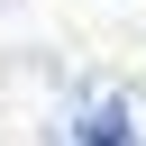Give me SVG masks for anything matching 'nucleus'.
Segmentation results:
<instances>
[{
	"instance_id": "obj_1",
	"label": "nucleus",
	"mask_w": 146,
	"mask_h": 146,
	"mask_svg": "<svg viewBox=\"0 0 146 146\" xmlns=\"http://www.w3.org/2000/svg\"><path fill=\"white\" fill-rule=\"evenodd\" d=\"M146 137V91L128 82H82L64 110V146H137Z\"/></svg>"
}]
</instances>
